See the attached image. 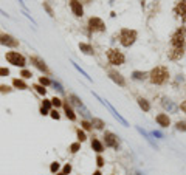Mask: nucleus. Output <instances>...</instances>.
<instances>
[{"instance_id": "1", "label": "nucleus", "mask_w": 186, "mask_h": 175, "mask_svg": "<svg viewBox=\"0 0 186 175\" xmlns=\"http://www.w3.org/2000/svg\"><path fill=\"white\" fill-rule=\"evenodd\" d=\"M169 78V71L166 67L160 65V67H155V68L149 73V79H151V82L155 84V85H163L166 81Z\"/></svg>"}, {"instance_id": "2", "label": "nucleus", "mask_w": 186, "mask_h": 175, "mask_svg": "<svg viewBox=\"0 0 186 175\" xmlns=\"http://www.w3.org/2000/svg\"><path fill=\"white\" fill-rule=\"evenodd\" d=\"M137 40V31L130 30V28H123L119 31V42H121L123 47H130L134 45Z\"/></svg>"}, {"instance_id": "3", "label": "nucleus", "mask_w": 186, "mask_h": 175, "mask_svg": "<svg viewBox=\"0 0 186 175\" xmlns=\"http://www.w3.org/2000/svg\"><path fill=\"white\" fill-rule=\"evenodd\" d=\"M5 58H6V61L11 65H14V67H25L26 65V59L20 54L19 51H8Z\"/></svg>"}, {"instance_id": "4", "label": "nucleus", "mask_w": 186, "mask_h": 175, "mask_svg": "<svg viewBox=\"0 0 186 175\" xmlns=\"http://www.w3.org/2000/svg\"><path fill=\"white\" fill-rule=\"evenodd\" d=\"M107 59H109V62H110L112 65H123L124 61H126V56H124L119 50L110 48V50L107 51Z\"/></svg>"}, {"instance_id": "5", "label": "nucleus", "mask_w": 186, "mask_h": 175, "mask_svg": "<svg viewBox=\"0 0 186 175\" xmlns=\"http://www.w3.org/2000/svg\"><path fill=\"white\" fill-rule=\"evenodd\" d=\"M70 101H71V104L76 107V110H78L79 113H81V115H82L85 119H90V121H91V115H90L88 109L84 105V102H82L81 99H79L76 95H70Z\"/></svg>"}, {"instance_id": "6", "label": "nucleus", "mask_w": 186, "mask_h": 175, "mask_svg": "<svg viewBox=\"0 0 186 175\" xmlns=\"http://www.w3.org/2000/svg\"><path fill=\"white\" fill-rule=\"evenodd\" d=\"M184 42H186V28L181 26V28H178L174 34H172L171 45L172 47H184Z\"/></svg>"}, {"instance_id": "7", "label": "nucleus", "mask_w": 186, "mask_h": 175, "mask_svg": "<svg viewBox=\"0 0 186 175\" xmlns=\"http://www.w3.org/2000/svg\"><path fill=\"white\" fill-rule=\"evenodd\" d=\"M93 96H95V98H96L98 101H101V102H102V104H104L105 107H107V109H109V110L112 112V115H113V116H115V118H116V119H118V121H119V123H121L123 126H129V123H127V121H126V119H124V118H123L121 115H119V113L116 112V109H115V107H113V105H112V104H110V102H109L107 99H101V98H99V96L96 95L95 91H93Z\"/></svg>"}, {"instance_id": "8", "label": "nucleus", "mask_w": 186, "mask_h": 175, "mask_svg": "<svg viewBox=\"0 0 186 175\" xmlns=\"http://www.w3.org/2000/svg\"><path fill=\"white\" fill-rule=\"evenodd\" d=\"M88 30L90 31H99V33H102V31H105V23L99 17H90L88 19Z\"/></svg>"}, {"instance_id": "9", "label": "nucleus", "mask_w": 186, "mask_h": 175, "mask_svg": "<svg viewBox=\"0 0 186 175\" xmlns=\"http://www.w3.org/2000/svg\"><path fill=\"white\" fill-rule=\"evenodd\" d=\"M104 143H105L107 147H112V149H118L119 147V140L112 132H105L104 133Z\"/></svg>"}, {"instance_id": "10", "label": "nucleus", "mask_w": 186, "mask_h": 175, "mask_svg": "<svg viewBox=\"0 0 186 175\" xmlns=\"http://www.w3.org/2000/svg\"><path fill=\"white\" fill-rule=\"evenodd\" d=\"M0 44L5 45V47H11L14 48L19 45V40L16 37H12L11 34H6V33H0Z\"/></svg>"}, {"instance_id": "11", "label": "nucleus", "mask_w": 186, "mask_h": 175, "mask_svg": "<svg viewBox=\"0 0 186 175\" xmlns=\"http://www.w3.org/2000/svg\"><path fill=\"white\" fill-rule=\"evenodd\" d=\"M174 12L177 14V17H180L183 22H186V0H178L174 8Z\"/></svg>"}, {"instance_id": "12", "label": "nucleus", "mask_w": 186, "mask_h": 175, "mask_svg": "<svg viewBox=\"0 0 186 175\" xmlns=\"http://www.w3.org/2000/svg\"><path fill=\"white\" fill-rule=\"evenodd\" d=\"M169 59L171 61H180L184 56V47H172L169 50Z\"/></svg>"}, {"instance_id": "13", "label": "nucleus", "mask_w": 186, "mask_h": 175, "mask_svg": "<svg viewBox=\"0 0 186 175\" xmlns=\"http://www.w3.org/2000/svg\"><path fill=\"white\" fill-rule=\"evenodd\" d=\"M31 64L36 67V68L39 70V71H42V73H45V74H48L50 73V70H48V67H47V64L41 59V58H37V56H31Z\"/></svg>"}, {"instance_id": "14", "label": "nucleus", "mask_w": 186, "mask_h": 175, "mask_svg": "<svg viewBox=\"0 0 186 175\" xmlns=\"http://www.w3.org/2000/svg\"><path fill=\"white\" fill-rule=\"evenodd\" d=\"M70 8L73 11V14L76 17H82L84 16V8H82V3L79 0H70Z\"/></svg>"}, {"instance_id": "15", "label": "nucleus", "mask_w": 186, "mask_h": 175, "mask_svg": "<svg viewBox=\"0 0 186 175\" xmlns=\"http://www.w3.org/2000/svg\"><path fill=\"white\" fill-rule=\"evenodd\" d=\"M109 78L113 81L115 84H118L119 87H124L126 85V79L123 78V74H119L116 71H109Z\"/></svg>"}, {"instance_id": "16", "label": "nucleus", "mask_w": 186, "mask_h": 175, "mask_svg": "<svg viewBox=\"0 0 186 175\" xmlns=\"http://www.w3.org/2000/svg\"><path fill=\"white\" fill-rule=\"evenodd\" d=\"M137 130H138V132L141 133V135H143V138H144L146 141L149 143V146L152 147V149H155V150L158 149V146L155 144V141H154V138H152V135H151V133H148V132H146L144 129H141V127H137Z\"/></svg>"}, {"instance_id": "17", "label": "nucleus", "mask_w": 186, "mask_h": 175, "mask_svg": "<svg viewBox=\"0 0 186 175\" xmlns=\"http://www.w3.org/2000/svg\"><path fill=\"white\" fill-rule=\"evenodd\" d=\"M155 121L158 123V126H161V127H168L171 124V119H169L168 113H158L155 116Z\"/></svg>"}, {"instance_id": "18", "label": "nucleus", "mask_w": 186, "mask_h": 175, "mask_svg": "<svg viewBox=\"0 0 186 175\" xmlns=\"http://www.w3.org/2000/svg\"><path fill=\"white\" fill-rule=\"evenodd\" d=\"M62 107H64L65 116H67L70 121H75V119H76V113H75V110L71 109V105H70L68 102H62Z\"/></svg>"}, {"instance_id": "19", "label": "nucleus", "mask_w": 186, "mask_h": 175, "mask_svg": "<svg viewBox=\"0 0 186 175\" xmlns=\"http://www.w3.org/2000/svg\"><path fill=\"white\" fill-rule=\"evenodd\" d=\"M161 105L164 107V109H166L168 112H171V113H174V112H177V110H178V107H177L174 102H172L171 99H168V98H163Z\"/></svg>"}, {"instance_id": "20", "label": "nucleus", "mask_w": 186, "mask_h": 175, "mask_svg": "<svg viewBox=\"0 0 186 175\" xmlns=\"http://www.w3.org/2000/svg\"><path fill=\"white\" fill-rule=\"evenodd\" d=\"M91 149L95 150V152H98V154H101V152L104 150V146H102V143H101L99 140L93 138V140H91Z\"/></svg>"}, {"instance_id": "21", "label": "nucleus", "mask_w": 186, "mask_h": 175, "mask_svg": "<svg viewBox=\"0 0 186 175\" xmlns=\"http://www.w3.org/2000/svg\"><path fill=\"white\" fill-rule=\"evenodd\" d=\"M137 101H138V105H140V109H141L143 112H149V110H151V104H149V101H148V99H144V98H138Z\"/></svg>"}, {"instance_id": "22", "label": "nucleus", "mask_w": 186, "mask_h": 175, "mask_svg": "<svg viewBox=\"0 0 186 175\" xmlns=\"http://www.w3.org/2000/svg\"><path fill=\"white\" fill-rule=\"evenodd\" d=\"M12 85H14L16 88H19V90H26V88H28V85L25 84V81L23 79H19V78L12 79Z\"/></svg>"}, {"instance_id": "23", "label": "nucleus", "mask_w": 186, "mask_h": 175, "mask_svg": "<svg viewBox=\"0 0 186 175\" xmlns=\"http://www.w3.org/2000/svg\"><path fill=\"white\" fill-rule=\"evenodd\" d=\"M79 50H81L82 53H85V54H93V53H95V50H93V47H91V45L84 44V42L79 44Z\"/></svg>"}, {"instance_id": "24", "label": "nucleus", "mask_w": 186, "mask_h": 175, "mask_svg": "<svg viewBox=\"0 0 186 175\" xmlns=\"http://www.w3.org/2000/svg\"><path fill=\"white\" fill-rule=\"evenodd\" d=\"M91 126L95 127V129H98V130H101V129H104V121L102 119H99V118H91Z\"/></svg>"}, {"instance_id": "25", "label": "nucleus", "mask_w": 186, "mask_h": 175, "mask_svg": "<svg viewBox=\"0 0 186 175\" xmlns=\"http://www.w3.org/2000/svg\"><path fill=\"white\" fill-rule=\"evenodd\" d=\"M132 78H134L135 81H144L146 78H148V73H144V71H134V73H132Z\"/></svg>"}, {"instance_id": "26", "label": "nucleus", "mask_w": 186, "mask_h": 175, "mask_svg": "<svg viewBox=\"0 0 186 175\" xmlns=\"http://www.w3.org/2000/svg\"><path fill=\"white\" fill-rule=\"evenodd\" d=\"M71 64H73V67H75V68H76V70H78L79 73H81V74H82V76H84L85 79H88V81H91V78H90V76H88V74H87V73H85V71H84V70H82V68H81V67H79V65H78L76 62H71Z\"/></svg>"}, {"instance_id": "27", "label": "nucleus", "mask_w": 186, "mask_h": 175, "mask_svg": "<svg viewBox=\"0 0 186 175\" xmlns=\"http://www.w3.org/2000/svg\"><path fill=\"white\" fill-rule=\"evenodd\" d=\"M33 88H36V91L39 93V95H44V96H45L47 90H45V87H44V85H41V84H36V85H33Z\"/></svg>"}, {"instance_id": "28", "label": "nucleus", "mask_w": 186, "mask_h": 175, "mask_svg": "<svg viewBox=\"0 0 186 175\" xmlns=\"http://www.w3.org/2000/svg\"><path fill=\"white\" fill-rule=\"evenodd\" d=\"M78 140H79V143H82V141H85L87 140V137H85V132L84 130H81V129H78Z\"/></svg>"}, {"instance_id": "29", "label": "nucleus", "mask_w": 186, "mask_h": 175, "mask_svg": "<svg viewBox=\"0 0 186 175\" xmlns=\"http://www.w3.org/2000/svg\"><path fill=\"white\" fill-rule=\"evenodd\" d=\"M81 126H82V129L84 130H91V121H87V119H84V121H81Z\"/></svg>"}, {"instance_id": "30", "label": "nucleus", "mask_w": 186, "mask_h": 175, "mask_svg": "<svg viewBox=\"0 0 186 175\" xmlns=\"http://www.w3.org/2000/svg\"><path fill=\"white\" fill-rule=\"evenodd\" d=\"M39 84L44 85V87H47V85H51V81H50L48 78H45V76H41V79H39Z\"/></svg>"}, {"instance_id": "31", "label": "nucleus", "mask_w": 186, "mask_h": 175, "mask_svg": "<svg viewBox=\"0 0 186 175\" xmlns=\"http://www.w3.org/2000/svg\"><path fill=\"white\" fill-rule=\"evenodd\" d=\"M70 150H71V154H76L78 150H81V143H73L70 146Z\"/></svg>"}, {"instance_id": "32", "label": "nucleus", "mask_w": 186, "mask_h": 175, "mask_svg": "<svg viewBox=\"0 0 186 175\" xmlns=\"http://www.w3.org/2000/svg\"><path fill=\"white\" fill-rule=\"evenodd\" d=\"M51 85L55 87V90H58L59 93H64V91H65V90H64V87H62L59 82H56V81H51Z\"/></svg>"}, {"instance_id": "33", "label": "nucleus", "mask_w": 186, "mask_h": 175, "mask_svg": "<svg viewBox=\"0 0 186 175\" xmlns=\"http://www.w3.org/2000/svg\"><path fill=\"white\" fill-rule=\"evenodd\" d=\"M42 5H44V9H45V11L48 12V14H50L51 17H53V16H55V12H53V8L50 6V3H48V2H44Z\"/></svg>"}, {"instance_id": "34", "label": "nucleus", "mask_w": 186, "mask_h": 175, "mask_svg": "<svg viewBox=\"0 0 186 175\" xmlns=\"http://www.w3.org/2000/svg\"><path fill=\"white\" fill-rule=\"evenodd\" d=\"M42 109H45V110H51V99H44L42 101Z\"/></svg>"}, {"instance_id": "35", "label": "nucleus", "mask_w": 186, "mask_h": 175, "mask_svg": "<svg viewBox=\"0 0 186 175\" xmlns=\"http://www.w3.org/2000/svg\"><path fill=\"white\" fill-rule=\"evenodd\" d=\"M177 130H181V132H186V121H178V123L175 124Z\"/></svg>"}, {"instance_id": "36", "label": "nucleus", "mask_w": 186, "mask_h": 175, "mask_svg": "<svg viewBox=\"0 0 186 175\" xmlns=\"http://www.w3.org/2000/svg\"><path fill=\"white\" fill-rule=\"evenodd\" d=\"M59 167H61V164L58 163V161H55V163H51V166H50V170H51L53 173H56V172L59 170Z\"/></svg>"}, {"instance_id": "37", "label": "nucleus", "mask_w": 186, "mask_h": 175, "mask_svg": "<svg viewBox=\"0 0 186 175\" xmlns=\"http://www.w3.org/2000/svg\"><path fill=\"white\" fill-rule=\"evenodd\" d=\"M50 116H51L53 119H59V118H61V115H59V113H58V110H55V109H51V110H50Z\"/></svg>"}, {"instance_id": "38", "label": "nucleus", "mask_w": 186, "mask_h": 175, "mask_svg": "<svg viewBox=\"0 0 186 175\" xmlns=\"http://www.w3.org/2000/svg\"><path fill=\"white\" fill-rule=\"evenodd\" d=\"M20 76L23 78V79H30L33 74H31V71H28V70H22V73H20Z\"/></svg>"}, {"instance_id": "39", "label": "nucleus", "mask_w": 186, "mask_h": 175, "mask_svg": "<svg viewBox=\"0 0 186 175\" xmlns=\"http://www.w3.org/2000/svg\"><path fill=\"white\" fill-rule=\"evenodd\" d=\"M51 105H55V107H61L62 105V101L59 98H53L51 99Z\"/></svg>"}, {"instance_id": "40", "label": "nucleus", "mask_w": 186, "mask_h": 175, "mask_svg": "<svg viewBox=\"0 0 186 175\" xmlns=\"http://www.w3.org/2000/svg\"><path fill=\"white\" fill-rule=\"evenodd\" d=\"M151 135H152V137H155V138H160V140H163V138H164V137H163V133H161V132H158V130H154V132L151 133Z\"/></svg>"}, {"instance_id": "41", "label": "nucleus", "mask_w": 186, "mask_h": 175, "mask_svg": "<svg viewBox=\"0 0 186 175\" xmlns=\"http://www.w3.org/2000/svg\"><path fill=\"white\" fill-rule=\"evenodd\" d=\"M70 172H71V166H70V164H65V166H64V170H62V173H64V175H68Z\"/></svg>"}, {"instance_id": "42", "label": "nucleus", "mask_w": 186, "mask_h": 175, "mask_svg": "<svg viewBox=\"0 0 186 175\" xmlns=\"http://www.w3.org/2000/svg\"><path fill=\"white\" fill-rule=\"evenodd\" d=\"M0 76H9V70L2 67V68H0Z\"/></svg>"}, {"instance_id": "43", "label": "nucleus", "mask_w": 186, "mask_h": 175, "mask_svg": "<svg viewBox=\"0 0 186 175\" xmlns=\"http://www.w3.org/2000/svg\"><path fill=\"white\" fill-rule=\"evenodd\" d=\"M0 91H2V93H9L11 88H9L8 85H0Z\"/></svg>"}, {"instance_id": "44", "label": "nucleus", "mask_w": 186, "mask_h": 175, "mask_svg": "<svg viewBox=\"0 0 186 175\" xmlns=\"http://www.w3.org/2000/svg\"><path fill=\"white\" fill-rule=\"evenodd\" d=\"M96 164H98L99 167H101V166H104V158H102L101 155H99V157L96 158Z\"/></svg>"}, {"instance_id": "45", "label": "nucleus", "mask_w": 186, "mask_h": 175, "mask_svg": "<svg viewBox=\"0 0 186 175\" xmlns=\"http://www.w3.org/2000/svg\"><path fill=\"white\" fill-rule=\"evenodd\" d=\"M180 110H181V112H184V113H186V101H183V102H181V104H180Z\"/></svg>"}, {"instance_id": "46", "label": "nucleus", "mask_w": 186, "mask_h": 175, "mask_svg": "<svg viewBox=\"0 0 186 175\" xmlns=\"http://www.w3.org/2000/svg\"><path fill=\"white\" fill-rule=\"evenodd\" d=\"M41 115H44V116H45V115H50V112H48V110H45V109H42V107H41Z\"/></svg>"}, {"instance_id": "47", "label": "nucleus", "mask_w": 186, "mask_h": 175, "mask_svg": "<svg viewBox=\"0 0 186 175\" xmlns=\"http://www.w3.org/2000/svg\"><path fill=\"white\" fill-rule=\"evenodd\" d=\"M19 3H20V5H22V8L26 11V6H25V3H23V0H19Z\"/></svg>"}, {"instance_id": "48", "label": "nucleus", "mask_w": 186, "mask_h": 175, "mask_svg": "<svg viewBox=\"0 0 186 175\" xmlns=\"http://www.w3.org/2000/svg\"><path fill=\"white\" fill-rule=\"evenodd\" d=\"M93 175H102V173H101L99 170H96V172H93Z\"/></svg>"}, {"instance_id": "49", "label": "nucleus", "mask_w": 186, "mask_h": 175, "mask_svg": "<svg viewBox=\"0 0 186 175\" xmlns=\"http://www.w3.org/2000/svg\"><path fill=\"white\" fill-rule=\"evenodd\" d=\"M58 175H64V173H62V172H61V173H58Z\"/></svg>"}]
</instances>
